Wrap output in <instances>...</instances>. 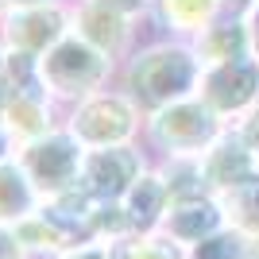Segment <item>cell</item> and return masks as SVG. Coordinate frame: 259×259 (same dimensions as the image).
<instances>
[{
    "label": "cell",
    "mask_w": 259,
    "mask_h": 259,
    "mask_svg": "<svg viewBox=\"0 0 259 259\" xmlns=\"http://www.w3.org/2000/svg\"><path fill=\"white\" fill-rule=\"evenodd\" d=\"M201 70L205 66H201L190 39L155 35V39H143L132 51V58L120 66V85L151 112V108H162L170 101L194 97Z\"/></svg>",
    "instance_id": "6da1fadb"
},
{
    "label": "cell",
    "mask_w": 259,
    "mask_h": 259,
    "mask_svg": "<svg viewBox=\"0 0 259 259\" xmlns=\"http://www.w3.org/2000/svg\"><path fill=\"white\" fill-rule=\"evenodd\" d=\"M112 81H120V62L74 31L58 39L47 54H39V85L58 101L62 112L77 101L108 89Z\"/></svg>",
    "instance_id": "7a4b0ae2"
},
{
    "label": "cell",
    "mask_w": 259,
    "mask_h": 259,
    "mask_svg": "<svg viewBox=\"0 0 259 259\" xmlns=\"http://www.w3.org/2000/svg\"><path fill=\"white\" fill-rule=\"evenodd\" d=\"M62 124L74 132L81 147H116V143H143L147 108L128 89L112 81L108 89L77 101L62 112Z\"/></svg>",
    "instance_id": "3957f363"
},
{
    "label": "cell",
    "mask_w": 259,
    "mask_h": 259,
    "mask_svg": "<svg viewBox=\"0 0 259 259\" xmlns=\"http://www.w3.org/2000/svg\"><path fill=\"white\" fill-rule=\"evenodd\" d=\"M225 128H228V120L217 116L213 108L194 93V97L170 101V105L147 112L143 147L151 151V159H166V155H205L209 143Z\"/></svg>",
    "instance_id": "277c9868"
},
{
    "label": "cell",
    "mask_w": 259,
    "mask_h": 259,
    "mask_svg": "<svg viewBox=\"0 0 259 259\" xmlns=\"http://www.w3.org/2000/svg\"><path fill=\"white\" fill-rule=\"evenodd\" d=\"M16 159H20V166L27 170V178L35 182L39 197L47 201V197L66 194V190L77 186L85 147H81V140H77L66 124H58V128H51L47 136H39V140L20 143V147H16Z\"/></svg>",
    "instance_id": "5b68a950"
},
{
    "label": "cell",
    "mask_w": 259,
    "mask_h": 259,
    "mask_svg": "<svg viewBox=\"0 0 259 259\" xmlns=\"http://www.w3.org/2000/svg\"><path fill=\"white\" fill-rule=\"evenodd\" d=\"M151 162V151L143 143H116V147H85L81 159V178L77 186L93 201H120L128 186L143 174Z\"/></svg>",
    "instance_id": "8992f818"
},
{
    "label": "cell",
    "mask_w": 259,
    "mask_h": 259,
    "mask_svg": "<svg viewBox=\"0 0 259 259\" xmlns=\"http://www.w3.org/2000/svg\"><path fill=\"white\" fill-rule=\"evenodd\" d=\"M197 97L205 101L217 116L236 124L244 112H251L259 105V62L251 54H244V58H232V62L205 66L201 81H197Z\"/></svg>",
    "instance_id": "52a82bcc"
},
{
    "label": "cell",
    "mask_w": 259,
    "mask_h": 259,
    "mask_svg": "<svg viewBox=\"0 0 259 259\" xmlns=\"http://www.w3.org/2000/svg\"><path fill=\"white\" fill-rule=\"evenodd\" d=\"M70 12H74V0H51V4H35V8H8V20L0 27V43L8 51H23L39 58L58 39L70 35Z\"/></svg>",
    "instance_id": "ba28073f"
},
{
    "label": "cell",
    "mask_w": 259,
    "mask_h": 259,
    "mask_svg": "<svg viewBox=\"0 0 259 259\" xmlns=\"http://www.w3.org/2000/svg\"><path fill=\"white\" fill-rule=\"evenodd\" d=\"M70 31L81 35L85 43H93L97 51H105L108 58H116L120 66L128 62L132 51L143 43L140 39V20L120 16V12H112V8H101V4H89V0H74Z\"/></svg>",
    "instance_id": "9c48e42d"
},
{
    "label": "cell",
    "mask_w": 259,
    "mask_h": 259,
    "mask_svg": "<svg viewBox=\"0 0 259 259\" xmlns=\"http://www.w3.org/2000/svg\"><path fill=\"white\" fill-rule=\"evenodd\" d=\"M201 170H205L209 194L221 197V194H228V190H236L240 182L255 178L259 174V155L244 143L236 124H228V128L209 143V151L201 155Z\"/></svg>",
    "instance_id": "30bf717a"
},
{
    "label": "cell",
    "mask_w": 259,
    "mask_h": 259,
    "mask_svg": "<svg viewBox=\"0 0 259 259\" xmlns=\"http://www.w3.org/2000/svg\"><path fill=\"white\" fill-rule=\"evenodd\" d=\"M221 228H228L225 209L217 194H197V197H178L170 201L166 217H162V232L170 240H178L182 248H197L201 240L217 236Z\"/></svg>",
    "instance_id": "8fae6325"
},
{
    "label": "cell",
    "mask_w": 259,
    "mask_h": 259,
    "mask_svg": "<svg viewBox=\"0 0 259 259\" xmlns=\"http://www.w3.org/2000/svg\"><path fill=\"white\" fill-rule=\"evenodd\" d=\"M62 124V108L58 101L47 93L43 85H27V89H12L8 101V116H4V132L12 136V143L20 147L27 140H39L51 128Z\"/></svg>",
    "instance_id": "7c38bea8"
},
{
    "label": "cell",
    "mask_w": 259,
    "mask_h": 259,
    "mask_svg": "<svg viewBox=\"0 0 259 259\" xmlns=\"http://www.w3.org/2000/svg\"><path fill=\"white\" fill-rule=\"evenodd\" d=\"M120 205L128 209L136 232H155V228H162V217H166V209H170V190H166V182H162L155 159L147 162L143 174L128 186V194L120 197Z\"/></svg>",
    "instance_id": "4fadbf2b"
},
{
    "label": "cell",
    "mask_w": 259,
    "mask_h": 259,
    "mask_svg": "<svg viewBox=\"0 0 259 259\" xmlns=\"http://www.w3.org/2000/svg\"><path fill=\"white\" fill-rule=\"evenodd\" d=\"M225 16V0H155L151 23L159 35H174V39H194Z\"/></svg>",
    "instance_id": "5bb4252c"
},
{
    "label": "cell",
    "mask_w": 259,
    "mask_h": 259,
    "mask_svg": "<svg viewBox=\"0 0 259 259\" xmlns=\"http://www.w3.org/2000/svg\"><path fill=\"white\" fill-rule=\"evenodd\" d=\"M43 205V197L35 190V182L27 178V170L20 166L16 155L0 159V225L16 228L23 217H31Z\"/></svg>",
    "instance_id": "9a60e30c"
},
{
    "label": "cell",
    "mask_w": 259,
    "mask_h": 259,
    "mask_svg": "<svg viewBox=\"0 0 259 259\" xmlns=\"http://www.w3.org/2000/svg\"><path fill=\"white\" fill-rule=\"evenodd\" d=\"M201 58V66H217V62H232V58H244L248 51V27H244V16H221L217 23H209L201 35L190 39Z\"/></svg>",
    "instance_id": "2e32d148"
},
{
    "label": "cell",
    "mask_w": 259,
    "mask_h": 259,
    "mask_svg": "<svg viewBox=\"0 0 259 259\" xmlns=\"http://www.w3.org/2000/svg\"><path fill=\"white\" fill-rule=\"evenodd\" d=\"M16 236H20L23 251H27L31 259H54V255H62L66 248H74V240L66 236L62 225H58L43 205L16 225Z\"/></svg>",
    "instance_id": "e0dca14e"
},
{
    "label": "cell",
    "mask_w": 259,
    "mask_h": 259,
    "mask_svg": "<svg viewBox=\"0 0 259 259\" xmlns=\"http://www.w3.org/2000/svg\"><path fill=\"white\" fill-rule=\"evenodd\" d=\"M155 166H159L162 182L170 190V201L209 194L205 170H201V155H166V159H155Z\"/></svg>",
    "instance_id": "ac0fdd59"
},
{
    "label": "cell",
    "mask_w": 259,
    "mask_h": 259,
    "mask_svg": "<svg viewBox=\"0 0 259 259\" xmlns=\"http://www.w3.org/2000/svg\"><path fill=\"white\" fill-rule=\"evenodd\" d=\"M221 209H225L228 228H236L240 236H259V174L221 194Z\"/></svg>",
    "instance_id": "d6986e66"
},
{
    "label": "cell",
    "mask_w": 259,
    "mask_h": 259,
    "mask_svg": "<svg viewBox=\"0 0 259 259\" xmlns=\"http://www.w3.org/2000/svg\"><path fill=\"white\" fill-rule=\"evenodd\" d=\"M116 259H190V248H182L178 240H170L162 228L155 232H136V236L112 244Z\"/></svg>",
    "instance_id": "ffe728a7"
},
{
    "label": "cell",
    "mask_w": 259,
    "mask_h": 259,
    "mask_svg": "<svg viewBox=\"0 0 259 259\" xmlns=\"http://www.w3.org/2000/svg\"><path fill=\"white\" fill-rule=\"evenodd\" d=\"M128 236H136V225H132L128 209L120 201H97V209H93V240L120 244Z\"/></svg>",
    "instance_id": "44dd1931"
},
{
    "label": "cell",
    "mask_w": 259,
    "mask_h": 259,
    "mask_svg": "<svg viewBox=\"0 0 259 259\" xmlns=\"http://www.w3.org/2000/svg\"><path fill=\"white\" fill-rule=\"evenodd\" d=\"M240 248H244V236L236 228H221L217 236H209L197 248H190V259H240Z\"/></svg>",
    "instance_id": "7402d4cb"
},
{
    "label": "cell",
    "mask_w": 259,
    "mask_h": 259,
    "mask_svg": "<svg viewBox=\"0 0 259 259\" xmlns=\"http://www.w3.org/2000/svg\"><path fill=\"white\" fill-rule=\"evenodd\" d=\"M89 4H101V8H112L120 16H132V20L147 23L155 12V0H89Z\"/></svg>",
    "instance_id": "603a6c76"
},
{
    "label": "cell",
    "mask_w": 259,
    "mask_h": 259,
    "mask_svg": "<svg viewBox=\"0 0 259 259\" xmlns=\"http://www.w3.org/2000/svg\"><path fill=\"white\" fill-rule=\"evenodd\" d=\"M54 259H116V248L105 244V240H85V244H74Z\"/></svg>",
    "instance_id": "cb8c5ba5"
},
{
    "label": "cell",
    "mask_w": 259,
    "mask_h": 259,
    "mask_svg": "<svg viewBox=\"0 0 259 259\" xmlns=\"http://www.w3.org/2000/svg\"><path fill=\"white\" fill-rule=\"evenodd\" d=\"M236 132L244 136V143H248L251 151L259 155V105L251 108V112H244V116L236 120Z\"/></svg>",
    "instance_id": "d4e9b609"
},
{
    "label": "cell",
    "mask_w": 259,
    "mask_h": 259,
    "mask_svg": "<svg viewBox=\"0 0 259 259\" xmlns=\"http://www.w3.org/2000/svg\"><path fill=\"white\" fill-rule=\"evenodd\" d=\"M0 259H31L27 251H23L16 228H8V225H0Z\"/></svg>",
    "instance_id": "484cf974"
},
{
    "label": "cell",
    "mask_w": 259,
    "mask_h": 259,
    "mask_svg": "<svg viewBox=\"0 0 259 259\" xmlns=\"http://www.w3.org/2000/svg\"><path fill=\"white\" fill-rule=\"evenodd\" d=\"M244 27H248V51H251V58L259 62V0L244 12Z\"/></svg>",
    "instance_id": "4316f807"
},
{
    "label": "cell",
    "mask_w": 259,
    "mask_h": 259,
    "mask_svg": "<svg viewBox=\"0 0 259 259\" xmlns=\"http://www.w3.org/2000/svg\"><path fill=\"white\" fill-rule=\"evenodd\" d=\"M8 101H12V81L0 74V128H4V116H8Z\"/></svg>",
    "instance_id": "83f0119b"
},
{
    "label": "cell",
    "mask_w": 259,
    "mask_h": 259,
    "mask_svg": "<svg viewBox=\"0 0 259 259\" xmlns=\"http://www.w3.org/2000/svg\"><path fill=\"white\" fill-rule=\"evenodd\" d=\"M240 259H259V236H244V248H240Z\"/></svg>",
    "instance_id": "f1b7e54d"
},
{
    "label": "cell",
    "mask_w": 259,
    "mask_h": 259,
    "mask_svg": "<svg viewBox=\"0 0 259 259\" xmlns=\"http://www.w3.org/2000/svg\"><path fill=\"white\" fill-rule=\"evenodd\" d=\"M251 4H255V0H225V12H228V16H244Z\"/></svg>",
    "instance_id": "f546056e"
},
{
    "label": "cell",
    "mask_w": 259,
    "mask_h": 259,
    "mask_svg": "<svg viewBox=\"0 0 259 259\" xmlns=\"http://www.w3.org/2000/svg\"><path fill=\"white\" fill-rule=\"evenodd\" d=\"M8 155H16V143H12V136L4 128H0V159H8Z\"/></svg>",
    "instance_id": "4dcf8cb0"
},
{
    "label": "cell",
    "mask_w": 259,
    "mask_h": 259,
    "mask_svg": "<svg viewBox=\"0 0 259 259\" xmlns=\"http://www.w3.org/2000/svg\"><path fill=\"white\" fill-rule=\"evenodd\" d=\"M35 4H51V0H8V8H35Z\"/></svg>",
    "instance_id": "1f68e13d"
},
{
    "label": "cell",
    "mask_w": 259,
    "mask_h": 259,
    "mask_svg": "<svg viewBox=\"0 0 259 259\" xmlns=\"http://www.w3.org/2000/svg\"><path fill=\"white\" fill-rule=\"evenodd\" d=\"M4 20H8V0H0V27H4Z\"/></svg>",
    "instance_id": "d6a6232c"
},
{
    "label": "cell",
    "mask_w": 259,
    "mask_h": 259,
    "mask_svg": "<svg viewBox=\"0 0 259 259\" xmlns=\"http://www.w3.org/2000/svg\"><path fill=\"white\" fill-rule=\"evenodd\" d=\"M0 74H4V43H0Z\"/></svg>",
    "instance_id": "836d02e7"
}]
</instances>
